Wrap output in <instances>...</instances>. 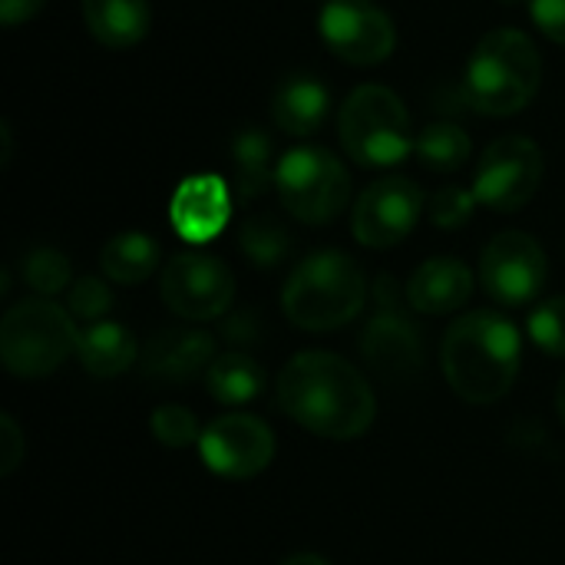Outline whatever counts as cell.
<instances>
[{"label": "cell", "mask_w": 565, "mask_h": 565, "mask_svg": "<svg viewBox=\"0 0 565 565\" xmlns=\"http://www.w3.org/2000/svg\"><path fill=\"white\" fill-rule=\"evenodd\" d=\"M281 411L324 440H358L371 430L377 397L367 377L331 351H301L278 374Z\"/></svg>", "instance_id": "cell-1"}, {"label": "cell", "mask_w": 565, "mask_h": 565, "mask_svg": "<svg viewBox=\"0 0 565 565\" xmlns=\"http://www.w3.org/2000/svg\"><path fill=\"white\" fill-rule=\"evenodd\" d=\"M523 364V338L513 321L497 311H470L457 318L440 344V367L450 391L467 404L503 401Z\"/></svg>", "instance_id": "cell-2"}, {"label": "cell", "mask_w": 565, "mask_h": 565, "mask_svg": "<svg viewBox=\"0 0 565 565\" xmlns=\"http://www.w3.org/2000/svg\"><path fill=\"white\" fill-rule=\"evenodd\" d=\"M367 301V278L344 252L308 255L281 288V311L301 331H338L351 324Z\"/></svg>", "instance_id": "cell-3"}, {"label": "cell", "mask_w": 565, "mask_h": 565, "mask_svg": "<svg viewBox=\"0 0 565 565\" xmlns=\"http://www.w3.org/2000/svg\"><path fill=\"white\" fill-rule=\"evenodd\" d=\"M543 60L536 43L510 26L490 30L467 63V99L483 116H513L526 109L540 89Z\"/></svg>", "instance_id": "cell-4"}, {"label": "cell", "mask_w": 565, "mask_h": 565, "mask_svg": "<svg viewBox=\"0 0 565 565\" xmlns=\"http://www.w3.org/2000/svg\"><path fill=\"white\" fill-rule=\"evenodd\" d=\"M79 344L73 315L50 298L17 301L0 321V361L13 377L43 381L60 371Z\"/></svg>", "instance_id": "cell-5"}, {"label": "cell", "mask_w": 565, "mask_h": 565, "mask_svg": "<svg viewBox=\"0 0 565 565\" xmlns=\"http://www.w3.org/2000/svg\"><path fill=\"white\" fill-rule=\"evenodd\" d=\"M341 146L358 166H397L414 149L411 113L387 86H358L341 106Z\"/></svg>", "instance_id": "cell-6"}, {"label": "cell", "mask_w": 565, "mask_h": 565, "mask_svg": "<svg viewBox=\"0 0 565 565\" xmlns=\"http://www.w3.org/2000/svg\"><path fill=\"white\" fill-rule=\"evenodd\" d=\"M281 205L305 225H328L351 199V175L344 162L321 146H298L275 166Z\"/></svg>", "instance_id": "cell-7"}, {"label": "cell", "mask_w": 565, "mask_h": 565, "mask_svg": "<svg viewBox=\"0 0 565 565\" xmlns=\"http://www.w3.org/2000/svg\"><path fill=\"white\" fill-rule=\"evenodd\" d=\"M543 182V152L530 136H500L493 139L473 175V195L493 212L523 209Z\"/></svg>", "instance_id": "cell-8"}, {"label": "cell", "mask_w": 565, "mask_h": 565, "mask_svg": "<svg viewBox=\"0 0 565 565\" xmlns=\"http://www.w3.org/2000/svg\"><path fill=\"white\" fill-rule=\"evenodd\" d=\"M159 295L172 315L182 321H212L222 318L235 301V275L225 262L202 255V252H182L175 255L159 278Z\"/></svg>", "instance_id": "cell-9"}, {"label": "cell", "mask_w": 565, "mask_h": 565, "mask_svg": "<svg viewBox=\"0 0 565 565\" xmlns=\"http://www.w3.org/2000/svg\"><path fill=\"white\" fill-rule=\"evenodd\" d=\"M318 30L328 50L354 66L384 63L397 43L391 17L374 0H324Z\"/></svg>", "instance_id": "cell-10"}, {"label": "cell", "mask_w": 565, "mask_h": 565, "mask_svg": "<svg viewBox=\"0 0 565 565\" xmlns=\"http://www.w3.org/2000/svg\"><path fill=\"white\" fill-rule=\"evenodd\" d=\"M546 278H550L546 252L526 232H500L483 248V258H480L483 291L507 308H520L540 298V291L546 288Z\"/></svg>", "instance_id": "cell-11"}, {"label": "cell", "mask_w": 565, "mask_h": 565, "mask_svg": "<svg viewBox=\"0 0 565 565\" xmlns=\"http://www.w3.org/2000/svg\"><path fill=\"white\" fill-rule=\"evenodd\" d=\"M202 463L225 480H252L275 460V434L252 414H225L199 437Z\"/></svg>", "instance_id": "cell-12"}, {"label": "cell", "mask_w": 565, "mask_h": 565, "mask_svg": "<svg viewBox=\"0 0 565 565\" xmlns=\"http://www.w3.org/2000/svg\"><path fill=\"white\" fill-rule=\"evenodd\" d=\"M420 212L424 192L417 189V182H411L407 175H387L361 192L351 228L364 248H394L414 232Z\"/></svg>", "instance_id": "cell-13"}, {"label": "cell", "mask_w": 565, "mask_h": 565, "mask_svg": "<svg viewBox=\"0 0 565 565\" xmlns=\"http://www.w3.org/2000/svg\"><path fill=\"white\" fill-rule=\"evenodd\" d=\"M361 354L384 381H411L424 367V338L397 308L381 311L361 334Z\"/></svg>", "instance_id": "cell-14"}, {"label": "cell", "mask_w": 565, "mask_h": 565, "mask_svg": "<svg viewBox=\"0 0 565 565\" xmlns=\"http://www.w3.org/2000/svg\"><path fill=\"white\" fill-rule=\"evenodd\" d=\"M215 361V338L199 328H169L149 338L142 351V374L162 384H185Z\"/></svg>", "instance_id": "cell-15"}, {"label": "cell", "mask_w": 565, "mask_h": 565, "mask_svg": "<svg viewBox=\"0 0 565 565\" xmlns=\"http://www.w3.org/2000/svg\"><path fill=\"white\" fill-rule=\"evenodd\" d=\"M228 215H232V195H228L225 182L215 175L185 179L175 189L172 205H169V218H172L175 232L192 245L212 242L225 228Z\"/></svg>", "instance_id": "cell-16"}, {"label": "cell", "mask_w": 565, "mask_h": 565, "mask_svg": "<svg viewBox=\"0 0 565 565\" xmlns=\"http://www.w3.org/2000/svg\"><path fill=\"white\" fill-rule=\"evenodd\" d=\"M473 295V271L460 258H430L407 281V301L420 315H454Z\"/></svg>", "instance_id": "cell-17"}, {"label": "cell", "mask_w": 565, "mask_h": 565, "mask_svg": "<svg viewBox=\"0 0 565 565\" xmlns=\"http://www.w3.org/2000/svg\"><path fill=\"white\" fill-rule=\"evenodd\" d=\"M331 109L328 86L315 76H288L271 96V119L291 136H311L324 126Z\"/></svg>", "instance_id": "cell-18"}, {"label": "cell", "mask_w": 565, "mask_h": 565, "mask_svg": "<svg viewBox=\"0 0 565 565\" xmlns=\"http://www.w3.org/2000/svg\"><path fill=\"white\" fill-rule=\"evenodd\" d=\"M76 358L89 377L109 381L132 367V361L139 358V348H136V338L119 321H93L89 328L79 331Z\"/></svg>", "instance_id": "cell-19"}, {"label": "cell", "mask_w": 565, "mask_h": 565, "mask_svg": "<svg viewBox=\"0 0 565 565\" xmlns=\"http://www.w3.org/2000/svg\"><path fill=\"white\" fill-rule=\"evenodd\" d=\"M89 33L109 50H129L149 33V0H83Z\"/></svg>", "instance_id": "cell-20"}, {"label": "cell", "mask_w": 565, "mask_h": 565, "mask_svg": "<svg viewBox=\"0 0 565 565\" xmlns=\"http://www.w3.org/2000/svg\"><path fill=\"white\" fill-rule=\"evenodd\" d=\"M99 268L116 285H142L159 268V245L146 232H119L103 245Z\"/></svg>", "instance_id": "cell-21"}, {"label": "cell", "mask_w": 565, "mask_h": 565, "mask_svg": "<svg viewBox=\"0 0 565 565\" xmlns=\"http://www.w3.org/2000/svg\"><path fill=\"white\" fill-rule=\"evenodd\" d=\"M205 387L218 404L242 407V404H252L265 391V367L252 354H242V351L218 354L212 367L205 371Z\"/></svg>", "instance_id": "cell-22"}, {"label": "cell", "mask_w": 565, "mask_h": 565, "mask_svg": "<svg viewBox=\"0 0 565 565\" xmlns=\"http://www.w3.org/2000/svg\"><path fill=\"white\" fill-rule=\"evenodd\" d=\"M232 166H235V192L242 202L265 195L278 172L271 169V139L258 126L242 129L232 139Z\"/></svg>", "instance_id": "cell-23"}, {"label": "cell", "mask_w": 565, "mask_h": 565, "mask_svg": "<svg viewBox=\"0 0 565 565\" xmlns=\"http://www.w3.org/2000/svg\"><path fill=\"white\" fill-rule=\"evenodd\" d=\"M470 136L457 122H430L414 142L417 159L434 172H457L470 159Z\"/></svg>", "instance_id": "cell-24"}, {"label": "cell", "mask_w": 565, "mask_h": 565, "mask_svg": "<svg viewBox=\"0 0 565 565\" xmlns=\"http://www.w3.org/2000/svg\"><path fill=\"white\" fill-rule=\"evenodd\" d=\"M238 245L258 268H275L291 252V235L275 218H248L238 228Z\"/></svg>", "instance_id": "cell-25"}, {"label": "cell", "mask_w": 565, "mask_h": 565, "mask_svg": "<svg viewBox=\"0 0 565 565\" xmlns=\"http://www.w3.org/2000/svg\"><path fill=\"white\" fill-rule=\"evenodd\" d=\"M70 262L63 252L56 248H33L26 258H23V281L40 295V298H50V295H60L63 288H70Z\"/></svg>", "instance_id": "cell-26"}, {"label": "cell", "mask_w": 565, "mask_h": 565, "mask_svg": "<svg viewBox=\"0 0 565 565\" xmlns=\"http://www.w3.org/2000/svg\"><path fill=\"white\" fill-rule=\"evenodd\" d=\"M530 338L550 358H565V295L546 298L533 308Z\"/></svg>", "instance_id": "cell-27"}, {"label": "cell", "mask_w": 565, "mask_h": 565, "mask_svg": "<svg viewBox=\"0 0 565 565\" xmlns=\"http://www.w3.org/2000/svg\"><path fill=\"white\" fill-rule=\"evenodd\" d=\"M149 430H152V437H156L159 444H166V447H189V444H195V440L202 437L195 414L185 411V407H179V404L159 407V411L149 417Z\"/></svg>", "instance_id": "cell-28"}, {"label": "cell", "mask_w": 565, "mask_h": 565, "mask_svg": "<svg viewBox=\"0 0 565 565\" xmlns=\"http://www.w3.org/2000/svg\"><path fill=\"white\" fill-rule=\"evenodd\" d=\"M66 311L76 315V318H86V321H99L109 308H113V291L106 288L103 278L96 275H83L79 281L70 285V295H66Z\"/></svg>", "instance_id": "cell-29"}, {"label": "cell", "mask_w": 565, "mask_h": 565, "mask_svg": "<svg viewBox=\"0 0 565 565\" xmlns=\"http://www.w3.org/2000/svg\"><path fill=\"white\" fill-rule=\"evenodd\" d=\"M477 209V195L473 189H460V185H447L430 199V222L437 228H460Z\"/></svg>", "instance_id": "cell-30"}, {"label": "cell", "mask_w": 565, "mask_h": 565, "mask_svg": "<svg viewBox=\"0 0 565 565\" xmlns=\"http://www.w3.org/2000/svg\"><path fill=\"white\" fill-rule=\"evenodd\" d=\"M26 454V440L10 414L0 417V477H10Z\"/></svg>", "instance_id": "cell-31"}, {"label": "cell", "mask_w": 565, "mask_h": 565, "mask_svg": "<svg viewBox=\"0 0 565 565\" xmlns=\"http://www.w3.org/2000/svg\"><path fill=\"white\" fill-rule=\"evenodd\" d=\"M530 13L553 43L565 46V0H530Z\"/></svg>", "instance_id": "cell-32"}, {"label": "cell", "mask_w": 565, "mask_h": 565, "mask_svg": "<svg viewBox=\"0 0 565 565\" xmlns=\"http://www.w3.org/2000/svg\"><path fill=\"white\" fill-rule=\"evenodd\" d=\"M46 0H0V23L3 26H20L30 17H36L43 10Z\"/></svg>", "instance_id": "cell-33"}, {"label": "cell", "mask_w": 565, "mask_h": 565, "mask_svg": "<svg viewBox=\"0 0 565 565\" xmlns=\"http://www.w3.org/2000/svg\"><path fill=\"white\" fill-rule=\"evenodd\" d=\"M281 565H331L324 556H315V553H298V556H291V559H285Z\"/></svg>", "instance_id": "cell-34"}, {"label": "cell", "mask_w": 565, "mask_h": 565, "mask_svg": "<svg viewBox=\"0 0 565 565\" xmlns=\"http://www.w3.org/2000/svg\"><path fill=\"white\" fill-rule=\"evenodd\" d=\"M556 414H559V420H563L565 427V377L559 381V387H556Z\"/></svg>", "instance_id": "cell-35"}]
</instances>
